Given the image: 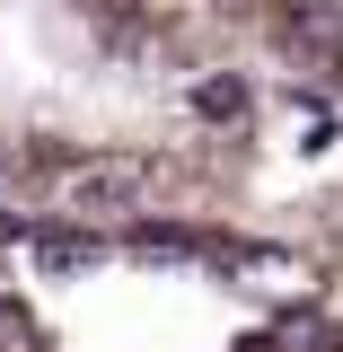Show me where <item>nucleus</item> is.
I'll list each match as a JSON object with an SVG mask.
<instances>
[{
	"label": "nucleus",
	"instance_id": "nucleus-3",
	"mask_svg": "<svg viewBox=\"0 0 343 352\" xmlns=\"http://www.w3.org/2000/svg\"><path fill=\"white\" fill-rule=\"evenodd\" d=\"M97 256H106V247H97L88 229H44V238H36V264H44V273H80V264H97Z\"/></svg>",
	"mask_w": 343,
	"mask_h": 352
},
{
	"label": "nucleus",
	"instance_id": "nucleus-2",
	"mask_svg": "<svg viewBox=\"0 0 343 352\" xmlns=\"http://www.w3.org/2000/svg\"><path fill=\"white\" fill-rule=\"evenodd\" d=\"M150 194V159H88V168H71V185H62V203L71 212H132Z\"/></svg>",
	"mask_w": 343,
	"mask_h": 352
},
{
	"label": "nucleus",
	"instance_id": "nucleus-1",
	"mask_svg": "<svg viewBox=\"0 0 343 352\" xmlns=\"http://www.w3.org/2000/svg\"><path fill=\"white\" fill-rule=\"evenodd\" d=\"M264 27L300 71L343 88V0H264Z\"/></svg>",
	"mask_w": 343,
	"mask_h": 352
}]
</instances>
